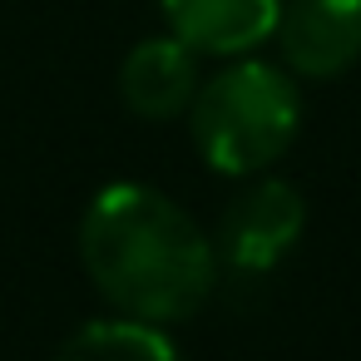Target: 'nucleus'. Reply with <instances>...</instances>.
Listing matches in <instances>:
<instances>
[{
  "label": "nucleus",
  "mask_w": 361,
  "mask_h": 361,
  "mask_svg": "<svg viewBox=\"0 0 361 361\" xmlns=\"http://www.w3.org/2000/svg\"><path fill=\"white\" fill-rule=\"evenodd\" d=\"M119 94L139 119H173L198 94V50L178 35L139 40L119 65Z\"/></svg>",
  "instance_id": "obj_5"
},
{
  "label": "nucleus",
  "mask_w": 361,
  "mask_h": 361,
  "mask_svg": "<svg viewBox=\"0 0 361 361\" xmlns=\"http://www.w3.org/2000/svg\"><path fill=\"white\" fill-rule=\"evenodd\" d=\"M55 361H178V351L154 322L104 317V322H85L75 336H65Z\"/></svg>",
  "instance_id": "obj_7"
},
{
  "label": "nucleus",
  "mask_w": 361,
  "mask_h": 361,
  "mask_svg": "<svg viewBox=\"0 0 361 361\" xmlns=\"http://www.w3.org/2000/svg\"><path fill=\"white\" fill-rule=\"evenodd\" d=\"M80 257L119 317L154 326L193 317L218 277L213 238L149 183H109L94 193L80 223Z\"/></svg>",
  "instance_id": "obj_1"
},
{
  "label": "nucleus",
  "mask_w": 361,
  "mask_h": 361,
  "mask_svg": "<svg viewBox=\"0 0 361 361\" xmlns=\"http://www.w3.org/2000/svg\"><path fill=\"white\" fill-rule=\"evenodd\" d=\"M272 35L287 70L331 80L361 60V0H287Z\"/></svg>",
  "instance_id": "obj_4"
},
{
  "label": "nucleus",
  "mask_w": 361,
  "mask_h": 361,
  "mask_svg": "<svg viewBox=\"0 0 361 361\" xmlns=\"http://www.w3.org/2000/svg\"><path fill=\"white\" fill-rule=\"evenodd\" d=\"M302 124V99L292 90V75L262 60H238L208 85H198L188 104L193 149L208 169L252 178L257 169L277 164Z\"/></svg>",
  "instance_id": "obj_2"
},
{
  "label": "nucleus",
  "mask_w": 361,
  "mask_h": 361,
  "mask_svg": "<svg viewBox=\"0 0 361 361\" xmlns=\"http://www.w3.org/2000/svg\"><path fill=\"white\" fill-rule=\"evenodd\" d=\"M169 30L198 55H243L277 30L282 0H159Z\"/></svg>",
  "instance_id": "obj_6"
},
{
  "label": "nucleus",
  "mask_w": 361,
  "mask_h": 361,
  "mask_svg": "<svg viewBox=\"0 0 361 361\" xmlns=\"http://www.w3.org/2000/svg\"><path fill=\"white\" fill-rule=\"evenodd\" d=\"M307 228V203L292 183L282 178H252L218 218L213 252L228 262L238 277H262L277 267Z\"/></svg>",
  "instance_id": "obj_3"
}]
</instances>
